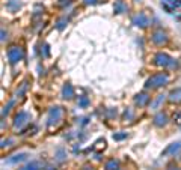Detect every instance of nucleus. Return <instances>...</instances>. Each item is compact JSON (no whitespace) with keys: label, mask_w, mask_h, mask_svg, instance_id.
I'll list each match as a JSON object with an SVG mask.
<instances>
[{"label":"nucleus","mask_w":181,"mask_h":170,"mask_svg":"<svg viewBox=\"0 0 181 170\" xmlns=\"http://www.w3.org/2000/svg\"><path fill=\"white\" fill-rule=\"evenodd\" d=\"M104 169L106 170H119V161L112 158V160H109V161L104 164Z\"/></svg>","instance_id":"14"},{"label":"nucleus","mask_w":181,"mask_h":170,"mask_svg":"<svg viewBox=\"0 0 181 170\" xmlns=\"http://www.w3.org/2000/svg\"><path fill=\"white\" fill-rule=\"evenodd\" d=\"M26 89H27V81H23V83H21V87H20V90H17V95L18 96H21V95L26 92Z\"/></svg>","instance_id":"22"},{"label":"nucleus","mask_w":181,"mask_h":170,"mask_svg":"<svg viewBox=\"0 0 181 170\" xmlns=\"http://www.w3.org/2000/svg\"><path fill=\"white\" fill-rule=\"evenodd\" d=\"M26 158H27V153H17V155H14L12 158H8L6 163H8V164H17V163L23 161V160H26Z\"/></svg>","instance_id":"13"},{"label":"nucleus","mask_w":181,"mask_h":170,"mask_svg":"<svg viewBox=\"0 0 181 170\" xmlns=\"http://www.w3.org/2000/svg\"><path fill=\"white\" fill-rule=\"evenodd\" d=\"M155 127H164L166 124H168V116L164 114V113H157L154 116V119H153Z\"/></svg>","instance_id":"10"},{"label":"nucleus","mask_w":181,"mask_h":170,"mask_svg":"<svg viewBox=\"0 0 181 170\" xmlns=\"http://www.w3.org/2000/svg\"><path fill=\"white\" fill-rule=\"evenodd\" d=\"M163 101H164V95H158V96L155 98V101L151 104V109H153V110H157V109L160 107V104H162Z\"/></svg>","instance_id":"16"},{"label":"nucleus","mask_w":181,"mask_h":170,"mask_svg":"<svg viewBox=\"0 0 181 170\" xmlns=\"http://www.w3.org/2000/svg\"><path fill=\"white\" fill-rule=\"evenodd\" d=\"M62 96H63L65 100H71V98L74 96V87L69 85V83H67V85L62 87Z\"/></svg>","instance_id":"11"},{"label":"nucleus","mask_w":181,"mask_h":170,"mask_svg":"<svg viewBox=\"0 0 181 170\" xmlns=\"http://www.w3.org/2000/svg\"><path fill=\"white\" fill-rule=\"evenodd\" d=\"M83 170H92V167H91V166H85V167H83Z\"/></svg>","instance_id":"32"},{"label":"nucleus","mask_w":181,"mask_h":170,"mask_svg":"<svg viewBox=\"0 0 181 170\" xmlns=\"http://www.w3.org/2000/svg\"><path fill=\"white\" fill-rule=\"evenodd\" d=\"M151 41L155 45H163V44L168 42V35L163 30H155L154 33L151 35Z\"/></svg>","instance_id":"6"},{"label":"nucleus","mask_w":181,"mask_h":170,"mask_svg":"<svg viewBox=\"0 0 181 170\" xmlns=\"http://www.w3.org/2000/svg\"><path fill=\"white\" fill-rule=\"evenodd\" d=\"M62 116H63V110L60 109V107H52L50 111H48V119H47V125L52 128L53 125L56 127L58 124H59V120L62 119Z\"/></svg>","instance_id":"4"},{"label":"nucleus","mask_w":181,"mask_h":170,"mask_svg":"<svg viewBox=\"0 0 181 170\" xmlns=\"http://www.w3.org/2000/svg\"><path fill=\"white\" fill-rule=\"evenodd\" d=\"M169 101L171 102H181V87H177V89H173L172 92L169 94Z\"/></svg>","instance_id":"12"},{"label":"nucleus","mask_w":181,"mask_h":170,"mask_svg":"<svg viewBox=\"0 0 181 170\" xmlns=\"http://www.w3.org/2000/svg\"><path fill=\"white\" fill-rule=\"evenodd\" d=\"M125 9H127V8H125V5H124L121 0H118V2L115 3V6H113V11H115L116 14H122Z\"/></svg>","instance_id":"15"},{"label":"nucleus","mask_w":181,"mask_h":170,"mask_svg":"<svg viewBox=\"0 0 181 170\" xmlns=\"http://www.w3.org/2000/svg\"><path fill=\"white\" fill-rule=\"evenodd\" d=\"M133 24L138 26V27H147V26L149 24V18H148L143 12H140L136 17H133Z\"/></svg>","instance_id":"7"},{"label":"nucleus","mask_w":181,"mask_h":170,"mask_svg":"<svg viewBox=\"0 0 181 170\" xmlns=\"http://www.w3.org/2000/svg\"><path fill=\"white\" fill-rule=\"evenodd\" d=\"M11 143H12V140L9 138V140H3L2 142V148H6V146H11Z\"/></svg>","instance_id":"26"},{"label":"nucleus","mask_w":181,"mask_h":170,"mask_svg":"<svg viewBox=\"0 0 181 170\" xmlns=\"http://www.w3.org/2000/svg\"><path fill=\"white\" fill-rule=\"evenodd\" d=\"M8 8H9V9H12V11H14V9L20 8V3H15L14 0H9V2H8Z\"/></svg>","instance_id":"23"},{"label":"nucleus","mask_w":181,"mask_h":170,"mask_svg":"<svg viewBox=\"0 0 181 170\" xmlns=\"http://www.w3.org/2000/svg\"><path fill=\"white\" fill-rule=\"evenodd\" d=\"M65 23H67V18H62V20H59V21H58V26H56V27H58L59 30H62V29L65 27Z\"/></svg>","instance_id":"24"},{"label":"nucleus","mask_w":181,"mask_h":170,"mask_svg":"<svg viewBox=\"0 0 181 170\" xmlns=\"http://www.w3.org/2000/svg\"><path fill=\"white\" fill-rule=\"evenodd\" d=\"M166 170H180V167H178V166H169Z\"/></svg>","instance_id":"29"},{"label":"nucleus","mask_w":181,"mask_h":170,"mask_svg":"<svg viewBox=\"0 0 181 170\" xmlns=\"http://www.w3.org/2000/svg\"><path fill=\"white\" fill-rule=\"evenodd\" d=\"M14 104H15V101H14V100H11V101H9L8 104H6V105L3 107V110H2V118H5V116L8 114V113H9V110H11V107H12Z\"/></svg>","instance_id":"18"},{"label":"nucleus","mask_w":181,"mask_h":170,"mask_svg":"<svg viewBox=\"0 0 181 170\" xmlns=\"http://www.w3.org/2000/svg\"><path fill=\"white\" fill-rule=\"evenodd\" d=\"M65 5H69V0H62V2H59V6H60V8H63Z\"/></svg>","instance_id":"27"},{"label":"nucleus","mask_w":181,"mask_h":170,"mask_svg":"<svg viewBox=\"0 0 181 170\" xmlns=\"http://www.w3.org/2000/svg\"><path fill=\"white\" fill-rule=\"evenodd\" d=\"M127 137V133H115L113 134V140H124Z\"/></svg>","instance_id":"21"},{"label":"nucleus","mask_w":181,"mask_h":170,"mask_svg":"<svg viewBox=\"0 0 181 170\" xmlns=\"http://www.w3.org/2000/svg\"><path fill=\"white\" fill-rule=\"evenodd\" d=\"M77 104L82 107V109H85V107H88V105H89V98H88V96H78Z\"/></svg>","instance_id":"19"},{"label":"nucleus","mask_w":181,"mask_h":170,"mask_svg":"<svg viewBox=\"0 0 181 170\" xmlns=\"http://www.w3.org/2000/svg\"><path fill=\"white\" fill-rule=\"evenodd\" d=\"M181 151V142H175V143H171L166 149L163 151V155H175Z\"/></svg>","instance_id":"9"},{"label":"nucleus","mask_w":181,"mask_h":170,"mask_svg":"<svg viewBox=\"0 0 181 170\" xmlns=\"http://www.w3.org/2000/svg\"><path fill=\"white\" fill-rule=\"evenodd\" d=\"M124 118H125V119H133V111H131V110H125Z\"/></svg>","instance_id":"25"},{"label":"nucleus","mask_w":181,"mask_h":170,"mask_svg":"<svg viewBox=\"0 0 181 170\" xmlns=\"http://www.w3.org/2000/svg\"><path fill=\"white\" fill-rule=\"evenodd\" d=\"M6 56H8L9 63H11V65H15V63H18V62L23 60V57H24V51H23L21 47H18V45H12V47L8 50Z\"/></svg>","instance_id":"3"},{"label":"nucleus","mask_w":181,"mask_h":170,"mask_svg":"<svg viewBox=\"0 0 181 170\" xmlns=\"http://www.w3.org/2000/svg\"><path fill=\"white\" fill-rule=\"evenodd\" d=\"M169 81V74L168 72H158V74H154L153 77H149L147 80V87L149 89H155V87H162L166 83Z\"/></svg>","instance_id":"2"},{"label":"nucleus","mask_w":181,"mask_h":170,"mask_svg":"<svg viewBox=\"0 0 181 170\" xmlns=\"http://www.w3.org/2000/svg\"><path fill=\"white\" fill-rule=\"evenodd\" d=\"M56 160H58V161H63V160H65V151H63V149H59V151H58Z\"/></svg>","instance_id":"20"},{"label":"nucleus","mask_w":181,"mask_h":170,"mask_svg":"<svg viewBox=\"0 0 181 170\" xmlns=\"http://www.w3.org/2000/svg\"><path fill=\"white\" fill-rule=\"evenodd\" d=\"M155 65H158V66H163L166 69H175L178 68V62L175 59H172L169 54H166V53H157L155 54Z\"/></svg>","instance_id":"1"},{"label":"nucleus","mask_w":181,"mask_h":170,"mask_svg":"<svg viewBox=\"0 0 181 170\" xmlns=\"http://www.w3.org/2000/svg\"><path fill=\"white\" fill-rule=\"evenodd\" d=\"M83 3L85 5H94V3H97V0H83Z\"/></svg>","instance_id":"28"},{"label":"nucleus","mask_w":181,"mask_h":170,"mask_svg":"<svg viewBox=\"0 0 181 170\" xmlns=\"http://www.w3.org/2000/svg\"><path fill=\"white\" fill-rule=\"evenodd\" d=\"M20 170H39V163L30 161L29 164H26L24 167H21Z\"/></svg>","instance_id":"17"},{"label":"nucleus","mask_w":181,"mask_h":170,"mask_svg":"<svg viewBox=\"0 0 181 170\" xmlns=\"http://www.w3.org/2000/svg\"><path fill=\"white\" fill-rule=\"evenodd\" d=\"M149 101H151V98H149V95L145 94V92L136 95V98H134V104H136V105H139V107H145Z\"/></svg>","instance_id":"8"},{"label":"nucleus","mask_w":181,"mask_h":170,"mask_svg":"<svg viewBox=\"0 0 181 170\" xmlns=\"http://www.w3.org/2000/svg\"><path fill=\"white\" fill-rule=\"evenodd\" d=\"M5 35H6V33H5V30H2V42L5 41Z\"/></svg>","instance_id":"31"},{"label":"nucleus","mask_w":181,"mask_h":170,"mask_svg":"<svg viewBox=\"0 0 181 170\" xmlns=\"http://www.w3.org/2000/svg\"><path fill=\"white\" fill-rule=\"evenodd\" d=\"M44 56H48V45H44Z\"/></svg>","instance_id":"30"},{"label":"nucleus","mask_w":181,"mask_h":170,"mask_svg":"<svg viewBox=\"0 0 181 170\" xmlns=\"http://www.w3.org/2000/svg\"><path fill=\"white\" fill-rule=\"evenodd\" d=\"M29 120H30V114L26 113V111H20L15 116V119H14V128L15 129H21L23 127H26L29 124Z\"/></svg>","instance_id":"5"}]
</instances>
